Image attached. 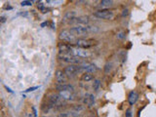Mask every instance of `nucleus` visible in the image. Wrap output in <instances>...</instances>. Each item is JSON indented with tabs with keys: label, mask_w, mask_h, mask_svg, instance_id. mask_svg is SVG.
<instances>
[{
	"label": "nucleus",
	"mask_w": 156,
	"mask_h": 117,
	"mask_svg": "<svg viewBox=\"0 0 156 117\" xmlns=\"http://www.w3.org/2000/svg\"><path fill=\"white\" fill-rule=\"evenodd\" d=\"M96 101V98L95 96L91 94V93H87L84 96V99H83V102H84V105L88 107H92L94 105Z\"/></svg>",
	"instance_id": "obj_11"
},
{
	"label": "nucleus",
	"mask_w": 156,
	"mask_h": 117,
	"mask_svg": "<svg viewBox=\"0 0 156 117\" xmlns=\"http://www.w3.org/2000/svg\"><path fill=\"white\" fill-rule=\"evenodd\" d=\"M62 98L58 96V94H51L48 97V104L52 105V106H56V105H61L62 104Z\"/></svg>",
	"instance_id": "obj_8"
},
{
	"label": "nucleus",
	"mask_w": 156,
	"mask_h": 117,
	"mask_svg": "<svg viewBox=\"0 0 156 117\" xmlns=\"http://www.w3.org/2000/svg\"><path fill=\"white\" fill-rule=\"evenodd\" d=\"M112 5H113V1H112V0H101L100 2V6L102 9H107L111 7Z\"/></svg>",
	"instance_id": "obj_17"
},
{
	"label": "nucleus",
	"mask_w": 156,
	"mask_h": 117,
	"mask_svg": "<svg viewBox=\"0 0 156 117\" xmlns=\"http://www.w3.org/2000/svg\"><path fill=\"white\" fill-rule=\"evenodd\" d=\"M56 80H57V85H62V84H65L66 83V74L65 70H62V69H58L56 71Z\"/></svg>",
	"instance_id": "obj_9"
},
{
	"label": "nucleus",
	"mask_w": 156,
	"mask_h": 117,
	"mask_svg": "<svg viewBox=\"0 0 156 117\" xmlns=\"http://www.w3.org/2000/svg\"><path fill=\"white\" fill-rule=\"evenodd\" d=\"M100 87H101V81L99 79H96L94 83H93V88H94L95 91H98L100 89Z\"/></svg>",
	"instance_id": "obj_20"
},
{
	"label": "nucleus",
	"mask_w": 156,
	"mask_h": 117,
	"mask_svg": "<svg viewBox=\"0 0 156 117\" xmlns=\"http://www.w3.org/2000/svg\"><path fill=\"white\" fill-rule=\"evenodd\" d=\"M58 96L62 101H73L74 100V92L71 91H58Z\"/></svg>",
	"instance_id": "obj_12"
},
{
	"label": "nucleus",
	"mask_w": 156,
	"mask_h": 117,
	"mask_svg": "<svg viewBox=\"0 0 156 117\" xmlns=\"http://www.w3.org/2000/svg\"><path fill=\"white\" fill-rule=\"evenodd\" d=\"M98 41L96 40V39H93V38H79L77 39L75 44L77 47L79 48H82V49H88V48H91L93 46L97 45Z\"/></svg>",
	"instance_id": "obj_2"
},
{
	"label": "nucleus",
	"mask_w": 156,
	"mask_h": 117,
	"mask_svg": "<svg viewBox=\"0 0 156 117\" xmlns=\"http://www.w3.org/2000/svg\"><path fill=\"white\" fill-rule=\"evenodd\" d=\"M89 23H90V18L88 16H78L68 22V23L71 24L76 23V26H87Z\"/></svg>",
	"instance_id": "obj_7"
},
{
	"label": "nucleus",
	"mask_w": 156,
	"mask_h": 117,
	"mask_svg": "<svg viewBox=\"0 0 156 117\" xmlns=\"http://www.w3.org/2000/svg\"><path fill=\"white\" fill-rule=\"evenodd\" d=\"M32 3H33L32 1H27V0H24V1L21 2V5H22V6H31Z\"/></svg>",
	"instance_id": "obj_22"
},
{
	"label": "nucleus",
	"mask_w": 156,
	"mask_h": 117,
	"mask_svg": "<svg viewBox=\"0 0 156 117\" xmlns=\"http://www.w3.org/2000/svg\"><path fill=\"white\" fill-rule=\"evenodd\" d=\"M76 17V12L74 11H68L65 14L62 19V23H68L69 21H71L72 19H74Z\"/></svg>",
	"instance_id": "obj_15"
},
{
	"label": "nucleus",
	"mask_w": 156,
	"mask_h": 117,
	"mask_svg": "<svg viewBox=\"0 0 156 117\" xmlns=\"http://www.w3.org/2000/svg\"><path fill=\"white\" fill-rule=\"evenodd\" d=\"M32 109H33V112H34V117L37 116V111H36V108L34 106H32Z\"/></svg>",
	"instance_id": "obj_27"
},
{
	"label": "nucleus",
	"mask_w": 156,
	"mask_h": 117,
	"mask_svg": "<svg viewBox=\"0 0 156 117\" xmlns=\"http://www.w3.org/2000/svg\"><path fill=\"white\" fill-rule=\"evenodd\" d=\"M126 37V33H125V31H123V30H121V31H119V32H117V34H116V38L117 39H119V40H122V39H124Z\"/></svg>",
	"instance_id": "obj_21"
},
{
	"label": "nucleus",
	"mask_w": 156,
	"mask_h": 117,
	"mask_svg": "<svg viewBox=\"0 0 156 117\" xmlns=\"http://www.w3.org/2000/svg\"><path fill=\"white\" fill-rule=\"evenodd\" d=\"M94 16L98 19H101V20H107V21H110L114 18V14L112 11L108 9H101L98 10L94 13Z\"/></svg>",
	"instance_id": "obj_4"
},
{
	"label": "nucleus",
	"mask_w": 156,
	"mask_h": 117,
	"mask_svg": "<svg viewBox=\"0 0 156 117\" xmlns=\"http://www.w3.org/2000/svg\"><path fill=\"white\" fill-rule=\"evenodd\" d=\"M57 89H58V91L74 92V87H73L71 84H68V83H65V84H62V85H57Z\"/></svg>",
	"instance_id": "obj_14"
},
{
	"label": "nucleus",
	"mask_w": 156,
	"mask_h": 117,
	"mask_svg": "<svg viewBox=\"0 0 156 117\" xmlns=\"http://www.w3.org/2000/svg\"><path fill=\"white\" fill-rule=\"evenodd\" d=\"M70 56L73 57H78V58H85L91 56V53L87 50V49H82L79 47H74L73 46L71 53H70Z\"/></svg>",
	"instance_id": "obj_5"
},
{
	"label": "nucleus",
	"mask_w": 156,
	"mask_h": 117,
	"mask_svg": "<svg viewBox=\"0 0 156 117\" xmlns=\"http://www.w3.org/2000/svg\"><path fill=\"white\" fill-rule=\"evenodd\" d=\"M42 117H50V116H42Z\"/></svg>",
	"instance_id": "obj_29"
},
{
	"label": "nucleus",
	"mask_w": 156,
	"mask_h": 117,
	"mask_svg": "<svg viewBox=\"0 0 156 117\" xmlns=\"http://www.w3.org/2000/svg\"><path fill=\"white\" fill-rule=\"evenodd\" d=\"M125 117H133V113H132V110L130 108H128V109L126 110Z\"/></svg>",
	"instance_id": "obj_23"
},
{
	"label": "nucleus",
	"mask_w": 156,
	"mask_h": 117,
	"mask_svg": "<svg viewBox=\"0 0 156 117\" xmlns=\"http://www.w3.org/2000/svg\"><path fill=\"white\" fill-rule=\"evenodd\" d=\"M5 88H6V89H7V91H8L9 93H14V92H13V91H12L11 89H10V88H8L7 86H5Z\"/></svg>",
	"instance_id": "obj_28"
},
{
	"label": "nucleus",
	"mask_w": 156,
	"mask_h": 117,
	"mask_svg": "<svg viewBox=\"0 0 156 117\" xmlns=\"http://www.w3.org/2000/svg\"><path fill=\"white\" fill-rule=\"evenodd\" d=\"M99 29L97 27H92V26H74L70 27L69 31L76 36H83L90 32H97Z\"/></svg>",
	"instance_id": "obj_1"
},
{
	"label": "nucleus",
	"mask_w": 156,
	"mask_h": 117,
	"mask_svg": "<svg viewBox=\"0 0 156 117\" xmlns=\"http://www.w3.org/2000/svg\"><path fill=\"white\" fill-rule=\"evenodd\" d=\"M83 109H84V107H83L82 105H75V106H73V108H72V110H73V112L77 115V114H80V112L81 111H83Z\"/></svg>",
	"instance_id": "obj_18"
},
{
	"label": "nucleus",
	"mask_w": 156,
	"mask_h": 117,
	"mask_svg": "<svg viewBox=\"0 0 156 117\" xmlns=\"http://www.w3.org/2000/svg\"><path fill=\"white\" fill-rule=\"evenodd\" d=\"M60 39L65 42H67V43H72V42H76L75 40V36L73 35V34L69 31V29H65V30L61 31L60 33Z\"/></svg>",
	"instance_id": "obj_6"
},
{
	"label": "nucleus",
	"mask_w": 156,
	"mask_h": 117,
	"mask_svg": "<svg viewBox=\"0 0 156 117\" xmlns=\"http://www.w3.org/2000/svg\"><path fill=\"white\" fill-rule=\"evenodd\" d=\"M139 100V94L136 93V91H132L130 92V94L128 96V101H129V105H135L136 101Z\"/></svg>",
	"instance_id": "obj_13"
},
{
	"label": "nucleus",
	"mask_w": 156,
	"mask_h": 117,
	"mask_svg": "<svg viewBox=\"0 0 156 117\" xmlns=\"http://www.w3.org/2000/svg\"><path fill=\"white\" fill-rule=\"evenodd\" d=\"M81 81L83 82H90L94 79V76H93L92 73H88V72H84L83 74L81 75Z\"/></svg>",
	"instance_id": "obj_16"
},
{
	"label": "nucleus",
	"mask_w": 156,
	"mask_h": 117,
	"mask_svg": "<svg viewBox=\"0 0 156 117\" xmlns=\"http://www.w3.org/2000/svg\"><path fill=\"white\" fill-rule=\"evenodd\" d=\"M82 66V69L83 72H88V73H95L99 70L98 66L95 65V63H92V62H86V63H83L81 65Z\"/></svg>",
	"instance_id": "obj_10"
},
{
	"label": "nucleus",
	"mask_w": 156,
	"mask_h": 117,
	"mask_svg": "<svg viewBox=\"0 0 156 117\" xmlns=\"http://www.w3.org/2000/svg\"><path fill=\"white\" fill-rule=\"evenodd\" d=\"M0 19H1V21H0V22H1V23H4L5 22H6V18H5L4 16H1V18H0Z\"/></svg>",
	"instance_id": "obj_26"
},
{
	"label": "nucleus",
	"mask_w": 156,
	"mask_h": 117,
	"mask_svg": "<svg viewBox=\"0 0 156 117\" xmlns=\"http://www.w3.org/2000/svg\"><path fill=\"white\" fill-rule=\"evenodd\" d=\"M63 70H65L66 76L70 77V78L75 77L78 73L83 72L81 65H79V66H77V65H68Z\"/></svg>",
	"instance_id": "obj_3"
},
{
	"label": "nucleus",
	"mask_w": 156,
	"mask_h": 117,
	"mask_svg": "<svg viewBox=\"0 0 156 117\" xmlns=\"http://www.w3.org/2000/svg\"><path fill=\"white\" fill-rule=\"evenodd\" d=\"M129 15V10L128 9H124L123 12H122V16L123 17H127Z\"/></svg>",
	"instance_id": "obj_25"
},
{
	"label": "nucleus",
	"mask_w": 156,
	"mask_h": 117,
	"mask_svg": "<svg viewBox=\"0 0 156 117\" xmlns=\"http://www.w3.org/2000/svg\"><path fill=\"white\" fill-rule=\"evenodd\" d=\"M39 88V86H35V87H31V88H28V89H27L26 91V93H28V92H33V91H35L36 89H38Z\"/></svg>",
	"instance_id": "obj_24"
},
{
	"label": "nucleus",
	"mask_w": 156,
	"mask_h": 117,
	"mask_svg": "<svg viewBox=\"0 0 156 117\" xmlns=\"http://www.w3.org/2000/svg\"><path fill=\"white\" fill-rule=\"evenodd\" d=\"M112 62H106L105 63V74H108V73L111 71V69H112Z\"/></svg>",
	"instance_id": "obj_19"
}]
</instances>
